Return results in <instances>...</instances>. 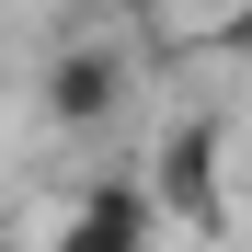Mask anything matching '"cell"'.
Masks as SVG:
<instances>
[{"label": "cell", "mask_w": 252, "mask_h": 252, "mask_svg": "<svg viewBox=\"0 0 252 252\" xmlns=\"http://www.w3.org/2000/svg\"><path fill=\"white\" fill-rule=\"evenodd\" d=\"M149 195H160V218H172V229H206V241L229 229V149H218V126H206V115L160 126V149H149Z\"/></svg>", "instance_id": "obj_1"}, {"label": "cell", "mask_w": 252, "mask_h": 252, "mask_svg": "<svg viewBox=\"0 0 252 252\" xmlns=\"http://www.w3.org/2000/svg\"><path fill=\"white\" fill-rule=\"evenodd\" d=\"M149 229H160L149 172H103V184H92V195H80L69 218L46 229V252H149Z\"/></svg>", "instance_id": "obj_3"}, {"label": "cell", "mask_w": 252, "mask_h": 252, "mask_svg": "<svg viewBox=\"0 0 252 252\" xmlns=\"http://www.w3.org/2000/svg\"><path fill=\"white\" fill-rule=\"evenodd\" d=\"M58 12H115V0H58Z\"/></svg>", "instance_id": "obj_5"}, {"label": "cell", "mask_w": 252, "mask_h": 252, "mask_svg": "<svg viewBox=\"0 0 252 252\" xmlns=\"http://www.w3.org/2000/svg\"><path fill=\"white\" fill-rule=\"evenodd\" d=\"M218 58H241V69H252V0H241V12L218 23Z\"/></svg>", "instance_id": "obj_4"}, {"label": "cell", "mask_w": 252, "mask_h": 252, "mask_svg": "<svg viewBox=\"0 0 252 252\" xmlns=\"http://www.w3.org/2000/svg\"><path fill=\"white\" fill-rule=\"evenodd\" d=\"M126 103H138V69H126L115 34H80V46L46 58V126L92 138V126H126Z\"/></svg>", "instance_id": "obj_2"}]
</instances>
